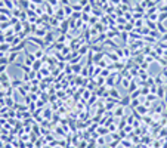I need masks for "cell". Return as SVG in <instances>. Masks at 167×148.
Returning <instances> with one entry per match:
<instances>
[{"label": "cell", "instance_id": "cell-1", "mask_svg": "<svg viewBox=\"0 0 167 148\" xmlns=\"http://www.w3.org/2000/svg\"><path fill=\"white\" fill-rule=\"evenodd\" d=\"M130 101H132V98H130V96H124L123 99L120 101V104H121V107H127V105L130 104Z\"/></svg>", "mask_w": 167, "mask_h": 148}, {"label": "cell", "instance_id": "cell-2", "mask_svg": "<svg viewBox=\"0 0 167 148\" xmlns=\"http://www.w3.org/2000/svg\"><path fill=\"white\" fill-rule=\"evenodd\" d=\"M16 58H18V52H12L8 56V62H9V64H13V61H15Z\"/></svg>", "mask_w": 167, "mask_h": 148}, {"label": "cell", "instance_id": "cell-3", "mask_svg": "<svg viewBox=\"0 0 167 148\" xmlns=\"http://www.w3.org/2000/svg\"><path fill=\"white\" fill-rule=\"evenodd\" d=\"M164 93H166V90H164V87H157V93L155 95L158 96V98H164Z\"/></svg>", "mask_w": 167, "mask_h": 148}, {"label": "cell", "instance_id": "cell-4", "mask_svg": "<svg viewBox=\"0 0 167 148\" xmlns=\"http://www.w3.org/2000/svg\"><path fill=\"white\" fill-rule=\"evenodd\" d=\"M31 67H33V70H39V68H40V67H42V62L39 61V59H35L34 62H33V65H31Z\"/></svg>", "mask_w": 167, "mask_h": 148}, {"label": "cell", "instance_id": "cell-5", "mask_svg": "<svg viewBox=\"0 0 167 148\" xmlns=\"http://www.w3.org/2000/svg\"><path fill=\"white\" fill-rule=\"evenodd\" d=\"M136 110H138L141 114H146V107H145V105H138Z\"/></svg>", "mask_w": 167, "mask_h": 148}, {"label": "cell", "instance_id": "cell-6", "mask_svg": "<svg viewBox=\"0 0 167 148\" xmlns=\"http://www.w3.org/2000/svg\"><path fill=\"white\" fill-rule=\"evenodd\" d=\"M157 25H158V31H160V33H163V34H166V33H167V30L164 28V25H163V22H158Z\"/></svg>", "mask_w": 167, "mask_h": 148}, {"label": "cell", "instance_id": "cell-7", "mask_svg": "<svg viewBox=\"0 0 167 148\" xmlns=\"http://www.w3.org/2000/svg\"><path fill=\"white\" fill-rule=\"evenodd\" d=\"M114 114L117 116V117H118V116L121 117V116H123V107H120V108H117V110L114 111Z\"/></svg>", "mask_w": 167, "mask_h": 148}, {"label": "cell", "instance_id": "cell-8", "mask_svg": "<svg viewBox=\"0 0 167 148\" xmlns=\"http://www.w3.org/2000/svg\"><path fill=\"white\" fill-rule=\"evenodd\" d=\"M21 85H22L21 80H13V81H12V87H19Z\"/></svg>", "mask_w": 167, "mask_h": 148}, {"label": "cell", "instance_id": "cell-9", "mask_svg": "<svg viewBox=\"0 0 167 148\" xmlns=\"http://www.w3.org/2000/svg\"><path fill=\"white\" fill-rule=\"evenodd\" d=\"M139 74H141V77L143 78V80H146V78H148V74H146V71H143V70H139Z\"/></svg>", "mask_w": 167, "mask_h": 148}, {"label": "cell", "instance_id": "cell-10", "mask_svg": "<svg viewBox=\"0 0 167 148\" xmlns=\"http://www.w3.org/2000/svg\"><path fill=\"white\" fill-rule=\"evenodd\" d=\"M34 56H35V59H40V58L43 56V52H42V51H37V52L34 53Z\"/></svg>", "mask_w": 167, "mask_h": 148}, {"label": "cell", "instance_id": "cell-11", "mask_svg": "<svg viewBox=\"0 0 167 148\" xmlns=\"http://www.w3.org/2000/svg\"><path fill=\"white\" fill-rule=\"evenodd\" d=\"M141 93L142 95H148V93H150V87H143V89H141Z\"/></svg>", "mask_w": 167, "mask_h": 148}, {"label": "cell", "instance_id": "cell-12", "mask_svg": "<svg viewBox=\"0 0 167 148\" xmlns=\"http://www.w3.org/2000/svg\"><path fill=\"white\" fill-rule=\"evenodd\" d=\"M6 65H8V64H0V73H2V74L6 71Z\"/></svg>", "mask_w": 167, "mask_h": 148}, {"label": "cell", "instance_id": "cell-13", "mask_svg": "<svg viewBox=\"0 0 167 148\" xmlns=\"http://www.w3.org/2000/svg\"><path fill=\"white\" fill-rule=\"evenodd\" d=\"M136 89H138V86H136V85H135V83H132V85H130V86H129V90H130V92H135V90H136Z\"/></svg>", "mask_w": 167, "mask_h": 148}, {"label": "cell", "instance_id": "cell-14", "mask_svg": "<svg viewBox=\"0 0 167 148\" xmlns=\"http://www.w3.org/2000/svg\"><path fill=\"white\" fill-rule=\"evenodd\" d=\"M132 105H133V108H136V107H138V105H139V99H133Z\"/></svg>", "mask_w": 167, "mask_h": 148}, {"label": "cell", "instance_id": "cell-15", "mask_svg": "<svg viewBox=\"0 0 167 148\" xmlns=\"http://www.w3.org/2000/svg\"><path fill=\"white\" fill-rule=\"evenodd\" d=\"M123 85H124V87H127V89L130 86V85H129V80H123Z\"/></svg>", "mask_w": 167, "mask_h": 148}, {"label": "cell", "instance_id": "cell-16", "mask_svg": "<svg viewBox=\"0 0 167 148\" xmlns=\"http://www.w3.org/2000/svg\"><path fill=\"white\" fill-rule=\"evenodd\" d=\"M155 111H157V114H160L161 111H163V105H160V107H157V110H155Z\"/></svg>", "mask_w": 167, "mask_h": 148}, {"label": "cell", "instance_id": "cell-17", "mask_svg": "<svg viewBox=\"0 0 167 148\" xmlns=\"http://www.w3.org/2000/svg\"><path fill=\"white\" fill-rule=\"evenodd\" d=\"M148 25H150V28H152V30L155 28V24H154V22H151V21H148Z\"/></svg>", "mask_w": 167, "mask_h": 148}, {"label": "cell", "instance_id": "cell-18", "mask_svg": "<svg viewBox=\"0 0 167 148\" xmlns=\"http://www.w3.org/2000/svg\"><path fill=\"white\" fill-rule=\"evenodd\" d=\"M58 18H64V12H62V10H58Z\"/></svg>", "mask_w": 167, "mask_h": 148}, {"label": "cell", "instance_id": "cell-19", "mask_svg": "<svg viewBox=\"0 0 167 148\" xmlns=\"http://www.w3.org/2000/svg\"><path fill=\"white\" fill-rule=\"evenodd\" d=\"M104 142H105V141H104V138H98V144H101V145H104Z\"/></svg>", "mask_w": 167, "mask_h": 148}, {"label": "cell", "instance_id": "cell-20", "mask_svg": "<svg viewBox=\"0 0 167 148\" xmlns=\"http://www.w3.org/2000/svg\"><path fill=\"white\" fill-rule=\"evenodd\" d=\"M65 13H68V15H70V13H71V8H68V6H65Z\"/></svg>", "mask_w": 167, "mask_h": 148}, {"label": "cell", "instance_id": "cell-21", "mask_svg": "<svg viewBox=\"0 0 167 148\" xmlns=\"http://www.w3.org/2000/svg\"><path fill=\"white\" fill-rule=\"evenodd\" d=\"M126 123H127V122H126V120H123V122L120 123V129H123L124 126H126Z\"/></svg>", "mask_w": 167, "mask_h": 148}, {"label": "cell", "instance_id": "cell-22", "mask_svg": "<svg viewBox=\"0 0 167 148\" xmlns=\"http://www.w3.org/2000/svg\"><path fill=\"white\" fill-rule=\"evenodd\" d=\"M72 9H76V10H80L81 9V5H74V8Z\"/></svg>", "mask_w": 167, "mask_h": 148}, {"label": "cell", "instance_id": "cell-23", "mask_svg": "<svg viewBox=\"0 0 167 148\" xmlns=\"http://www.w3.org/2000/svg\"><path fill=\"white\" fill-rule=\"evenodd\" d=\"M80 5H81V6H84V5H87V0H80Z\"/></svg>", "mask_w": 167, "mask_h": 148}, {"label": "cell", "instance_id": "cell-24", "mask_svg": "<svg viewBox=\"0 0 167 148\" xmlns=\"http://www.w3.org/2000/svg\"><path fill=\"white\" fill-rule=\"evenodd\" d=\"M111 95H113V96H115V98H118V93H117L115 90H111Z\"/></svg>", "mask_w": 167, "mask_h": 148}, {"label": "cell", "instance_id": "cell-25", "mask_svg": "<svg viewBox=\"0 0 167 148\" xmlns=\"http://www.w3.org/2000/svg\"><path fill=\"white\" fill-rule=\"evenodd\" d=\"M8 19V17H3V15H0V21H6Z\"/></svg>", "mask_w": 167, "mask_h": 148}, {"label": "cell", "instance_id": "cell-26", "mask_svg": "<svg viewBox=\"0 0 167 148\" xmlns=\"http://www.w3.org/2000/svg\"><path fill=\"white\" fill-rule=\"evenodd\" d=\"M163 42H167V33L164 36H163Z\"/></svg>", "mask_w": 167, "mask_h": 148}, {"label": "cell", "instance_id": "cell-27", "mask_svg": "<svg viewBox=\"0 0 167 148\" xmlns=\"http://www.w3.org/2000/svg\"><path fill=\"white\" fill-rule=\"evenodd\" d=\"M164 101L167 102V89H166V93H164Z\"/></svg>", "mask_w": 167, "mask_h": 148}, {"label": "cell", "instance_id": "cell-28", "mask_svg": "<svg viewBox=\"0 0 167 148\" xmlns=\"http://www.w3.org/2000/svg\"><path fill=\"white\" fill-rule=\"evenodd\" d=\"M62 2H64V5H68V3H70L68 0H62Z\"/></svg>", "mask_w": 167, "mask_h": 148}, {"label": "cell", "instance_id": "cell-29", "mask_svg": "<svg viewBox=\"0 0 167 148\" xmlns=\"http://www.w3.org/2000/svg\"><path fill=\"white\" fill-rule=\"evenodd\" d=\"M164 56H166V58H167V51H166V52H164Z\"/></svg>", "mask_w": 167, "mask_h": 148}, {"label": "cell", "instance_id": "cell-30", "mask_svg": "<svg viewBox=\"0 0 167 148\" xmlns=\"http://www.w3.org/2000/svg\"><path fill=\"white\" fill-rule=\"evenodd\" d=\"M105 148H113V147H105Z\"/></svg>", "mask_w": 167, "mask_h": 148}]
</instances>
